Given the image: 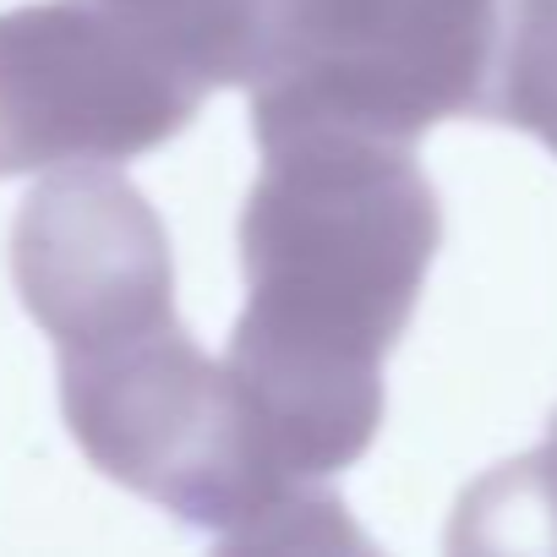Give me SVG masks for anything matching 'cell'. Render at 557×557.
I'll return each mask as SVG.
<instances>
[{
    "mask_svg": "<svg viewBox=\"0 0 557 557\" xmlns=\"http://www.w3.org/2000/svg\"><path fill=\"white\" fill-rule=\"evenodd\" d=\"M240 208L246 312L224 372L290 486L350 470L383 426V361L416 318L443 208L416 143L339 126L262 137Z\"/></svg>",
    "mask_w": 557,
    "mask_h": 557,
    "instance_id": "6da1fadb",
    "label": "cell"
},
{
    "mask_svg": "<svg viewBox=\"0 0 557 557\" xmlns=\"http://www.w3.org/2000/svg\"><path fill=\"white\" fill-rule=\"evenodd\" d=\"M508 0H262L251 143L339 126L416 143L437 121L486 115Z\"/></svg>",
    "mask_w": 557,
    "mask_h": 557,
    "instance_id": "7a4b0ae2",
    "label": "cell"
},
{
    "mask_svg": "<svg viewBox=\"0 0 557 557\" xmlns=\"http://www.w3.org/2000/svg\"><path fill=\"white\" fill-rule=\"evenodd\" d=\"M202 99L208 88L104 0L0 12V181L153 153Z\"/></svg>",
    "mask_w": 557,
    "mask_h": 557,
    "instance_id": "3957f363",
    "label": "cell"
},
{
    "mask_svg": "<svg viewBox=\"0 0 557 557\" xmlns=\"http://www.w3.org/2000/svg\"><path fill=\"white\" fill-rule=\"evenodd\" d=\"M454 552H557V416L541 448L481 475L454 513Z\"/></svg>",
    "mask_w": 557,
    "mask_h": 557,
    "instance_id": "277c9868",
    "label": "cell"
},
{
    "mask_svg": "<svg viewBox=\"0 0 557 557\" xmlns=\"http://www.w3.org/2000/svg\"><path fill=\"white\" fill-rule=\"evenodd\" d=\"M202 88H246L262 0H104Z\"/></svg>",
    "mask_w": 557,
    "mask_h": 557,
    "instance_id": "5b68a950",
    "label": "cell"
},
{
    "mask_svg": "<svg viewBox=\"0 0 557 557\" xmlns=\"http://www.w3.org/2000/svg\"><path fill=\"white\" fill-rule=\"evenodd\" d=\"M492 121L557 153V0H508L492 83Z\"/></svg>",
    "mask_w": 557,
    "mask_h": 557,
    "instance_id": "8992f818",
    "label": "cell"
}]
</instances>
